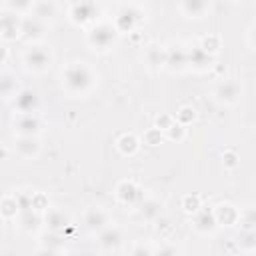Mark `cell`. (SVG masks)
<instances>
[{"mask_svg":"<svg viewBox=\"0 0 256 256\" xmlns=\"http://www.w3.org/2000/svg\"><path fill=\"white\" fill-rule=\"evenodd\" d=\"M142 22H144V12L138 6L128 4V6L118 10V14H116L112 24L116 26L118 34H126V32H134Z\"/></svg>","mask_w":256,"mask_h":256,"instance_id":"3957f363","label":"cell"},{"mask_svg":"<svg viewBox=\"0 0 256 256\" xmlns=\"http://www.w3.org/2000/svg\"><path fill=\"white\" fill-rule=\"evenodd\" d=\"M116 36H118V30L114 24L110 22H100V24H94L88 32V44L98 50V52H106L114 46L116 42Z\"/></svg>","mask_w":256,"mask_h":256,"instance_id":"7a4b0ae2","label":"cell"},{"mask_svg":"<svg viewBox=\"0 0 256 256\" xmlns=\"http://www.w3.org/2000/svg\"><path fill=\"white\" fill-rule=\"evenodd\" d=\"M12 106L14 110H18L20 114H32L38 108V96L32 90H20L14 98H12Z\"/></svg>","mask_w":256,"mask_h":256,"instance_id":"8fae6325","label":"cell"},{"mask_svg":"<svg viewBox=\"0 0 256 256\" xmlns=\"http://www.w3.org/2000/svg\"><path fill=\"white\" fill-rule=\"evenodd\" d=\"M138 208H140V216L146 218V220H156V218L162 214V204H160L158 200H154V198L142 200V202L138 204Z\"/></svg>","mask_w":256,"mask_h":256,"instance_id":"cb8c5ba5","label":"cell"},{"mask_svg":"<svg viewBox=\"0 0 256 256\" xmlns=\"http://www.w3.org/2000/svg\"><path fill=\"white\" fill-rule=\"evenodd\" d=\"M36 0H6V10H12L16 14H24L30 12Z\"/></svg>","mask_w":256,"mask_h":256,"instance_id":"f546056e","label":"cell"},{"mask_svg":"<svg viewBox=\"0 0 256 256\" xmlns=\"http://www.w3.org/2000/svg\"><path fill=\"white\" fill-rule=\"evenodd\" d=\"M238 248H240V250H248V252L256 250V230L244 228V234H242L240 240H238Z\"/></svg>","mask_w":256,"mask_h":256,"instance_id":"f1b7e54d","label":"cell"},{"mask_svg":"<svg viewBox=\"0 0 256 256\" xmlns=\"http://www.w3.org/2000/svg\"><path fill=\"white\" fill-rule=\"evenodd\" d=\"M138 146H140V142H138V138H136L134 134H122V136L116 140V148H118L124 156H132V154H136Z\"/></svg>","mask_w":256,"mask_h":256,"instance_id":"d4e9b609","label":"cell"},{"mask_svg":"<svg viewBox=\"0 0 256 256\" xmlns=\"http://www.w3.org/2000/svg\"><path fill=\"white\" fill-rule=\"evenodd\" d=\"M244 228L248 230H256V208H246L242 214H240V220Z\"/></svg>","mask_w":256,"mask_h":256,"instance_id":"d6a6232c","label":"cell"},{"mask_svg":"<svg viewBox=\"0 0 256 256\" xmlns=\"http://www.w3.org/2000/svg\"><path fill=\"white\" fill-rule=\"evenodd\" d=\"M0 30L4 40H16L18 36H22V18L12 10H4Z\"/></svg>","mask_w":256,"mask_h":256,"instance_id":"8992f818","label":"cell"},{"mask_svg":"<svg viewBox=\"0 0 256 256\" xmlns=\"http://www.w3.org/2000/svg\"><path fill=\"white\" fill-rule=\"evenodd\" d=\"M42 218H40V212L34 210V208H22L20 210V226L22 230L26 232H32V230H38Z\"/></svg>","mask_w":256,"mask_h":256,"instance_id":"7402d4cb","label":"cell"},{"mask_svg":"<svg viewBox=\"0 0 256 256\" xmlns=\"http://www.w3.org/2000/svg\"><path fill=\"white\" fill-rule=\"evenodd\" d=\"M84 226L86 230L90 232H100L108 226V216L102 208H90L86 214H84Z\"/></svg>","mask_w":256,"mask_h":256,"instance_id":"9a60e30c","label":"cell"},{"mask_svg":"<svg viewBox=\"0 0 256 256\" xmlns=\"http://www.w3.org/2000/svg\"><path fill=\"white\" fill-rule=\"evenodd\" d=\"M212 64V54H208L202 46H190L188 48V66L196 70H204Z\"/></svg>","mask_w":256,"mask_h":256,"instance_id":"ac0fdd59","label":"cell"},{"mask_svg":"<svg viewBox=\"0 0 256 256\" xmlns=\"http://www.w3.org/2000/svg\"><path fill=\"white\" fill-rule=\"evenodd\" d=\"M20 212V202L18 196H4L2 198V216L8 218H16V214Z\"/></svg>","mask_w":256,"mask_h":256,"instance_id":"83f0119b","label":"cell"},{"mask_svg":"<svg viewBox=\"0 0 256 256\" xmlns=\"http://www.w3.org/2000/svg\"><path fill=\"white\" fill-rule=\"evenodd\" d=\"M182 208H184V212H188V214H196V212L202 208L200 198H198V196H184Z\"/></svg>","mask_w":256,"mask_h":256,"instance_id":"836d02e7","label":"cell"},{"mask_svg":"<svg viewBox=\"0 0 256 256\" xmlns=\"http://www.w3.org/2000/svg\"><path fill=\"white\" fill-rule=\"evenodd\" d=\"M194 116H196V114H194V110H192L190 106H182V108L176 112L174 118H176V122H180V124L186 126V124H190V122L194 120Z\"/></svg>","mask_w":256,"mask_h":256,"instance_id":"e575fe53","label":"cell"},{"mask_svg":"<svg viewBox=\"0 0 256 256\" xmlns=\"http://www.w3.org/2000/svg\"><path fill=\"white\" fill-rule=\"evenodd\" d=\"M0 90H2V96H4L6 100H12V98L20 92L16 78H14L12 74H8V72H4L2 78H0Z\"/></svg>","mask_w":256,"mask_h":256,"instance_id":"484cf974","label":"cell"},{"mask_svg":"<svg viewBox=\"0 0 256 256\" xmlns=\"http://www.w3.org/2000/svg\"><path fill=\"white\" fill-rule=\"evenodd\" d=\"M188 66V48L182 44H172L166 48V68L172 72H180Z\"/></svg>","mask_w":256,"mask_h":256,"instance_id":"52a82bcc","label":"cell"},{"mask_svg":"<svg viewBox=\"0 0 256 256\" xmlns=\"http://www.w3.org/2000/svg\"><path fill=\"white\" fill-rule=\"evenodd\" d=\"M94 72L84 62H72L62 72V86L72 96H84L94 86Z\"/></svg>","mask_w":256,"mask_h":256,"instance_id":"6da1fadb","label":"cell"},{"mask_svg":"<svg viewBox=\"0 0 256 256\" xmlns=\"http://www.w3.org/2000/svg\"><path fill=\"white\" fill-rule=\"evenodd\" d=\"M98 12H100V8H98V4L94 0H78V2L72 4V8H70L68 14H70V20L74 24L84 26V24L94 22L96 16H98Z\"/></svg>","mask_w":256,"mask_h":256,"instance_id":"277c9868","label":"cell"},{"mask_svg":"<svg viewBox=\"0 0 256 256\" xmlns=\"http://www.w3.org/2000/svg\"><path fill=\"white\" fill-rule=\"evenodd\" d=\"M200 46H202L208 54H212V56H214V54L220 50V38H218V36H214V34H208V36H204V38H202Z\"/></svg>","mask_w":256,"mask_h":256,"instance_id":"4dcf8cb0","label":"cell"},{"mask_svg":"<svg viewBox=\"0 0 256 256\" xmlns=\"http://www.w3.org/2000/svg\"><path fill=\"white\" fill-rule=\"evenodd\" d=\"M222 160H224V166H226V168H236V166H238V156H236V152H232V150L224 152V154H222Z\"/></svg>","mask_w":256,"mask_h":256,"instance_id":"f35d334b","label":"cell"},{"mask_svg":"<svg viewBox=\"0 0 256 256\" xmlns=\"http://www.w3.org/2000/svg\"><path fill=\"white\" fill-rule=\"evenodd\" d=\"M56 4L52 2V0H36L34 2V6H32V16H36L38 20H42V22H50V20H54V16H56Z\"/></svg>","mask_w":256,"mask_h":256,"instance_id":"44dd1931","label":"cell"},{"mask_svg":"<svg viewBox=\"0 0 256 256\" xmlns=\"http://www.w3.org/2000/svg\"><path fill=\"white\" fill-rule=\"evenodd\" d=\"M98 244L104 252H114L122 244V234L116 226H106L104 230L98 232Z\"/></svg>","mask_w":256,"mask_h":256,"instance_id":"7c38bea8","label":"cell"},{"mask_svg":"<svg viewBox=\"0 0 256 256\" xmlns=\"http://www.w3.org/2000/svg\"><path fill=\"white\" fill-rule=\"evenodd\" d=\"M232 2H242V0H232Z\"/></svg>","mask_w":256,"mask_h":256,"instance_id":"60d3db41","label":"cell"},{"mask_svg":"<svg viewBox=\"0 0 256 256\" xmlns=\"http://www.w3.org/2000/svg\"><path fill=\"white\" fill-rule=\"evenodd\" d=\"M52 64V54L44 46H32L24 54V66L30 72H44Z\"/></svg>","mask_w":256,"mask_h":256,"instance_id":"5b68a950","label":"cell"},{"mask_svg":"<svg viewBox=\"0 0 256 256\" xmlns=\"http://www.w3.org/2000/svg\"><path fill=\"white\" fill-rule=\"evenodd\" d=\"M174 122H176V118H174V116L162 114V116H158V120H156V126H158L160 130H168V128H170Z\"/></svg>","mask_w":256,"mask_h":256,"instance_id":"74e56055","label":"cell"},{"mask_svg":"<svg viewBox=\"0 0 256 256\" xmlns=\"http://www.w3.org/2000/svg\"><path fill=\"white\" fill-rule=\"evenodd\" d=\"M116 198L122 204H126V206H138L144 200L142 198V190L134 182H130V180H122L116 186Z\"/></svg>","mask_w":256,"mask_h":256,"instance_id":"ba28073f","label":"cell"},{"mask_svg":"<svg viewBox=\"0 0 256 256\" xmlns=\"http://www.w3.org/2000/svg\"><path fill=\"white\" fill-rule=\"evenodd\" d=\"M32 208L34 210H38V212H46L50 206H48V198L44 196V194H40V192H32Z\"/></svg>","mask_w":256,"mask_h":256,"instance_id":"8d00e7d4","label":"cell"},{"mask_svg":"<svg viewBox=\"0 0 256 256\" xmlns=\"http://www.w3.org/2000/svg\"><path fill=\"white\" fill-rule=\"evenodd\" d=\"M14 130L18 136H36L40 132V120L34 114H20V118L14 122Z\"/></svg>","mask_w":256,"mask_h":256,"instance_id":"5bb4252c","label":"cell"},{"mask_svg":"<svg viewBox=\"0 0 256 256\" xmlns=\"http://www.w3.org/2000/svg\"><path fill=\"white\" fill-rule=\"evenodd\" d=\"M184 134H186V128H184V124H180V122H174V124L166 130V136H168L170 140H182Z\"/></svg>","mask_w":256,"mask_h":256,"instance_id":"d590c367","label":"cell"},{"mask_svg":"<svg viewBox=\"0 0 256 256\" xmlns=\"http://www.w3.org/2000/svg\"><path fill=\"white\" fill-rule=\"evenodd\" d=\"M214 216H216V222L222 226H232L240 220V212L232 204H218L214 208Z\"/></svg>","mask_w":256,"mask_h":256,"instance_id":"d6986e66","label":"cell"},{"mask_svg":"<svg viewBox=\"0 0 256 256\" xmlns=\"http://www.w3.org/2000/svg\"><path fill=\"white\" fill-rule=\"evenodd\" d=\"M248 40H250V44L254 46V50H256V24L250 28V34H248Z\"/></svg>","mask_w":256,"mask_h":256,"instance_id":"ab89813d","label":"cell"},{"mask_svg":"<svg viewBox=\"0 0 256 256\" xmlns=\"http://www.w3.org/2000/svg\"><path fill=\"white\" fill-rule=\"evenodd\" d=\"M218 226V222H216V216H214V210H208V208H204V210H198L196 214H194V228L198 230V232H212L214 228Z\"/></svg>","mask_w":256,"mask_h":256,"instance_id":"ffe728a7","label":"cell"},{"mask_svg":"<svg viewBox=\"0 0 256 256\" xmlns=\"http://www.w3.org/2000/svg\"><path fill=\"white\" fill-rule=\"evenodd\" d=\"M44 222L48 226V230L52 232H60L62 228H66L70 224V218L64 210H58V208H48L46 214H44Z\"/></svg>","mask_w":256,"mask_h":256,"instance_id":"e0dca14e","label":"cell"},{"mask_svg":"<svg viewBox=\"0 0 256 256\" xmlns=\"http://www.w3.org/2000/svg\"><path fill=\"white\" fill-rule=\"evenodd\" d=\"M14 150H16V154L20 158L32 160L40 152V142H38L36 136H18L16 142H14Z\"/></svg>","mask_w":256,"mask_h":256,"instance_id":"30bf717a","label":"cell"},{"mask_svg":"<svg viewBox=\"0 0 256 256\" xmlns=\"http://www.w3.org/2000/svg\"><path fill=\"white\" fill-rule=\"evenodd\" d=\"M142 142L144 144H148V146H158L160 142H162V130L156 126V128H150V130H146L144 132V136H142Z\"/></svg>","mask_w":256,"mask_h":256,"instance_id":"1f68e13d","label":"cell"},{"mask_svg":"<svg viewBox=\"0 0 256 256\" xmlns=\"http://www.w3.org/2000/svg\"><path fill=\"white\" fill-rule=\"evenodd\" d=\"M210 10V0H180V12L186 18H202Z\"/></svg>","mask_w":256,"mask_h":256,"instance_id":"2e32d148","label":"cell"},{"mask_svg":"<svg viewBox=\"0 0 256 256\" xmlns=\"http://www.w3.org/2000/svg\"><path fill=\"white\" fill-rule=\"evenodd\" d=\"M60 250H62V238H60L56 232L50 230V234H46V236L42 238V248H40V252L56 254V252H60Z\"/></svg>","mask_w":256,"mask_h":256,"instance_id":"4316f807","label":"cell"},{"mask_svg":"<svg viewBox=\"0 0 256 256\" xmlns=\"http://www.w3.org/2000/svg\"><path fill=\"white\" fill-rule=\"evenodd\" d=\"M214 96L220 104H236L238 98H240V86L234 80H224L216 86Z\"/></svg>","mask_w":256,"mask_h":256,"instance_id":"9c48e42d","label":"cell"},{"mask_svg":"<svg viewBox=\"0 0 256 256\" xmlns=\"http://www.w3.org/2000/svg\"><path fill=\"white\" fill-rule=\"evenodd\" d=\"M146 62L150 64V68H162L166 66V48L152 44L146 50Z\"/></svg>","mask_w":256,"mask_h":256,"instance_id":"603a6c76","label":"cell"},{"mask_svg":"<svg viewBox=\"0 0 256 256\" xmlns=\"http://www.w3.org/2000/svg\"><path fill=\"white\" fill-rule=\"evenodd\" d=\"M46 22L38 20L36 16H24L22 18V38L26 40H40L44 36Z\"/></svg>","mask_w":256,"mask_h":256,"instance_id":"4fadbf2b","label":"cell"}]
</instances>
